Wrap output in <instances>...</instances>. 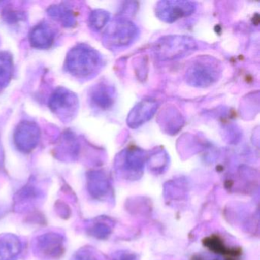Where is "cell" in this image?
<instances>
[{
	"mask_svg": "<svg viewBox=\"0 0 260 260\" xmlns=\"http://www.w3.org/2000/svg\"><path fill=\"white\" fill-rule=\"evenodd\" d=\"M197 45L194 39L185 36H167L161 38L154 46L158 58L171 60L185 57L196 51Z\"/></svg>",
	"mask_w": 260,
	"mask_h": 260,
	"instance_id": "1",
	"label": "cell"
},
{
	"mask_svg": "<svg viewBox=\"0 0 260 260\" xmlns=\"http://www.w3.org/2000/svg\"><path fill=\"white\" fill-rule=\"evenodd\" d=\"M220 68L217 60L202 57L194 60L186 71L187 81L194 86L206 87L218 80Z\"/></svg>",
	"mask_w": 260,
	"mask_h": 260,
	"instance_id": "2",
	"label": "cell"
},
{
	"mask_svg": "<svg viewBox=\"0 0 260 260\" xmlns=\"http://www.w3.org/2000/svg\"><path fill=\"white\" fill-rule=\"evenodd\" d=\"M100 56L90 48H78L71 54L69 68L79 75L87 76L96 71L100 65Z\"/></svg>",
	"mask_w": 260,
	"mask_h": 260,
	"instance_id": "3",
	"label": "cell"
},
{
	"mask_svg": "<svg viewBox=\"0 0 260 260\" xmlns=\"http://www.w3.org/2000/svg\"><path fill=\"white\" fill-rule=\"evenodd\" d=\"M194 3L185 1H164L159 3L156 14L161 20L173 22L181 18L189 16L194 11Z\"/></svg>",
	"mask_w": 260,
	"mask_h": 260,
	"instance_id": "4",
	"label": "cell"
},
{
	"mask_svg": "<svg viewBox=\"0 0 260 260\" xmlns=\"http://www.w3.org/2000/svg\"><path fill=\"white\" fill-rule=\"evenodd\" d=\"M136 34V27L133 23L127 21L118 20L108 30L107 38L112 45L126 46L133 42Z\"/></svg>",
	"mask_w": 260,
	"mask_h": 260,
	"instance_id": "5",
	"label": "cell"
},
{
	"mask_svg": "<svg viewBox=\"0 0 260 260\" xmlns=\"http://www.w3.org/2000/svg\"><path fill=\"white\" fill-rule=\"evenodd\" d=\"M37 246L41 253L49 258H58L64 252L63 237L52 233L41 236L38 240Z\"/></svg>",
	"mask_w": 260,
	"mask_h": 260,
	"instance_id": "6",
	"label": "cell"
},
{
	"mask_svg": "<svg viewBox=\"0 0 260 260\" xmlns=\"http://www.w3.org/2000/svg\"><path fill=\"white\" fill-rule=\"evenodd\" d=\"M157 105L152 100H144L137 105L129 115L127 123L132 127H139L153 117Z\"/></svg>",
	"mask_w": 260,
	"mask_h": 260,
	"instance_id": "7",
	"label": "cell"
},
{
	"mask_svg": "<svg viewBox=\"0 0 260 260\" xmlns=\"http://www.w3.org/2000/svg\"><path fill=\"white\" fill-rule=\"evenodd\" d=\"M22 250L20 240L14 235H6L0 238V260H13Z\"/></svg>",
	"mask_w": 260,
	"mask_h": 260,
	"instance_id": "8",
	"label": "cell"
},
{
	"mask_svg": "<svg viewBox=\"0 0 260 260\" xmlns=\"http://www.w3.org/2000/svg\"><path fill=\"white\" fill-rule=\"evenodd\" d=\"M88 188L89 193L94 198L102 199L109 192L110 185L104 174L101 173H93L89 176Z\"/></svg>",
	"mask_w": 260,
	"mask_h": 260,
	"instance_id": "9",
	"label": "cell"
},
{
	"mask_svg": "<svg viewBox=\"0 0 260 260\" xmlns=\"http://www.w3.org/2000/svg\"><path fill=\"white\" fill-rule=\"evenodd\" d=\"M123 159V170L129 173L131 176H136L142 170L144 167V159L140 152L137 150L126 152Z\"/></svg>",
	"mask_w": 260,
	"mask_h": 260,
	"instance_id": "10",
	"label": "cell"
},
{
	"mask_svg": "<svg viewBox=\"0 0 260 260\" xmlns=\"http://www.w3.org/2000/svg\"><path fill=\"white\" fill-rule=\"evenodd\" d=\"M33 44H36L37 47L49 46L51 44V33L46 27L42 25L37 27L36 29L32 31V36H31Z\"/></svg>",
	"mask_w": 260,
	"mask_h": 260,
	"instance_id": "11",
	"label": "cell"
},
{
	"mask_svg": "<svg viewBox=\"0 0 260 260\" xmlns=\"http://www.w3.org/2000/svg\"><path fill=\"white\" fill-rule=\"evenodd\" d=\"M112 231V228L107 221L98 220L92 223L89 228V233L91 235L98 239H105L109 237Z\"/></svg>",
	"mask_w": 260,
	"mask_h": 260,
	"instance_id": "12",
	"label": "cell"
},
{
	"mask_svg": "<svg viewBox=\"0 0 260 260\" xmlns=\"http://www.w3.org/2000/svg\"><path fill=\"white\" fill-rule=\"evenodd\" d=\"M96 93L93 95V100H95V103L100 106H107L111 104L110 95L109 94L105 95V89H100L96 91Z\"/></svg>",
	"mask_w": 260,
	"mask_h": 260,
	"instance_id": "13",
	"label": "cell"
},
{
	"mask_svg": "<svg viewBox=\"0 0 260 260\" xmlns=\"http://www.w3.org/2000/svg\"><path fill=\"white\" fill-rule=\"evenodd\" d=\"M75 260H97V258L89 251L83 250L76 255Z\"/></svg>",
	"mask_w": 260,
	"mask_h": 260,
	"instance_id": "14",
	"label": "cell"
},
{
	"mask_svg": "<svg viewBox=\"0 0 260 260\" xmlns=\"http://www.w3.org/2000/svg\"><path fill=\"white\" fill-rule=\"evenodd\" d=\"M115 260H136V258L133 254L127 253V252L121 253H121L118 254Z\"/></svg>",
	"mask_w": 260,
	"mask_h": 260,
	"instance_id": "15",
	"label": "cell"
}]
</instances>
